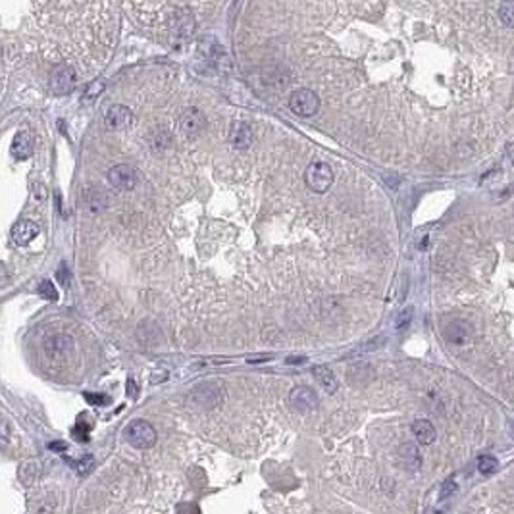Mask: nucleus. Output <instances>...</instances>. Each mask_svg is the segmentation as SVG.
<instances>
[{"label":"nucleus","mask_w":514,"mask_h":514,"mask_svg":"<svg viewBox=\"0 0 514 514\" xmlns=\"http://www.w3.org/2000/svg\"><path fill=\"white\" fill-rule=\"evenodd\" d=\"M125 439H127V443L135 449H151L154 447V443H156V439H158V433H156V429L149 424V422H144V420H133L124 431Z\"/></svg>","instance_id":"1"},{"label":"nucleus","mask_w":514,"mask_h":514,"mask_svg":"<svg viewBox=\"0 0 514 514\" xmlns=\"http://www.w3.org/2000/svg\"><path fill=\"white\" fill-rule=\"evenodd\" d=\"M289 108L293 110V114L301 118H312L320 112V96L310 89H297L289 96Z\"/></svg>","instance_id":"2"},{"label":"nucleus","mask_w":514,"mask_h":514,"mask_svg":"<svg viewBox=\"0 0 514 514\" xmlns=\"http://www.w3.org/2000/svg\"><path fill=\"white\" fill-rule=\"evenodd\" d=\"M305 181L310 191L325 193L334 183V170L330 168V164L325 162L308 164V168L305 171Z\"/></svg>","instance_id":"3"},{"label":"nucleus","mask_w":514,"mask_h":514,"mask_svg":"<svg viewBox=\"0 0 514 514\" xmlns=\"http://www.w3.org/2000/svg\"><path fill=\"white\" fill-rule=\"evenodd\" d=\"M77 85V72L72 66H58L50 74V89L54 95H67Z\"/></svg>","instance_id":"4"},{"label":"nucleus","mask_w":514,"mask_h":514,"mask_svg":"<svg viewBox=\"0 0 514 514\" xmlns=\"http://www.w3.org/2000/svg\"><path fill=\"white\" fill-rule=\"evenodd\" d=\"M74 349H76V341L74 337L66 334L50 335L45 339V352L50 361H64L74 352Z\"/></svg>","instance_id":"5"},{"label":"nucleus","mask_w":514,"mask_h":514,"mask_svg":"<svg viewBox=\"0 0 514 514\" xmlns=\"http://www.w3.org/2000/svg\"><path fill=\"white\" fill-rule=\"evenodd\" d=\"M110 185L118 191H131L137 185V171L129 164H118L108 171Z\"/></svg>","instance_id":"6"},{"label":"nucleus","mask_w":514,"mask_h":514,"mask_svg":"<svg viewBox=\"0 0 514 514\" xmlns=\"http://www.w3.org/2000/svg\"><path fill=\"white\" fill-rule=\"evenodd\" d=\"M289 400H291V405H293L299 412H303V414L314 412V410L318 409V405H320L316 391L310 389V387H306V385H299V387H295V389L291 391Z\"/></svg>","instance_id":"7"},{"label":"nucleus","mask_w":514,"mask_h":514,"mask_svg":"<svg viewBox=\"0 0 514 514\" xmlns=\"http://www.w3.org/2000/svg\"><path fill=\"white\" fill-rule=\"evenodd\" d=\"M180 127L185 137H199L202 129L206 127V118L199 108H187L180 118Z\"/></svg>","instance_id":"8"},{"label":"nucleus","mask_w":514,"mask_h":514,"mask_svg":"<svg viewBox=\"0 0 514 514\" xmlns=\"http://www.w3.org/2000/svg\"><path fill=\"white\" fill-rule=\"evenodd\" d=\"M133 122V114L131 110L124 105H114L110 106L106 110L105 114V125L112 131H122V129H127Z\"/></svg>","instance_id":"9"},{"label":"nucleus","mask_w":514,"mask_h":514,"mask_svg":"<svg viewBox=\"0 0 514 514\" xmlns=\"http://www.w3.org/2000/svg\"><path fill=\"white\" fill-rule=\"evenodd\" d=\"M37 235L39 226L35 222H29V219H21V222H18V224L12 228V239H14V243L19 245V247L29 245Z\"/></svg>","instance_id":"10"},{"label":"nucleus","mask_w":514,"mask_h":514,"mask_svg":"<svg viewBox=\"0 0 514 514\" xmlns=\"http://www.w3.org/2000/svg\"><path fill=\"white\" fill-rule=\"evenodd\" d=\"M229 141L239 151H247L250 143H253V129H250V125L245 124V122H235V124L231 125V131H229Z\"/></svg>","instance_id":"11"},{"label":"nucleus","mask_w":514,"mask_h":514,"mask_svg":"<svg viewBox=\"0 0 514 514\" xmlns=\"http://www.w3.org/2000/svg\"><path fill=\"white\" fill-rule=\"evenodd\" d=\"M445 337H447V341L451 345H458V347H462V345H467L468 339H470V325L467 322H462V320H455V322H451V324L445 328Z\"/></svg>","instance_id":"12"},{"label":"nucleus","mask_w":514,"mask_h":514,"mask_svg":"<svg viewBox=\"0 0 514 514\" xmlns=\"http://www.w3.org/2000/svg\"><path fill=\"white\" fill-rule=\"evenodd\" d=\"M12 154L16 156V160H28L33 154V137L28 131H19L14 141H12Z\"/></svg>","instance_id":"13"},{"label":"nucleus","mask_w":514,"mask_h":514,"mask_svg":"<svg viewBox=\"0 0 514 514\" xmlns=\"http://www.w3.org/2000/svg\"><path fill=\"white\" fill-rule=\"evenodd\" d=\"M399 458L403 462V467H407L410 472H416L418 468H422V455L420 449L414 443H405L399 447Z\"/></svg>","instance_id":"14"},{"label":"nucleus","mask_w":514,"mask_h":514,"mask_svg":"<svg viewBox=\"0 0 514 514\" xmlns=\"http://www.w3.org/2000/svg\"><path fill=\"white\" fill-rule=\"evenodd\" d=\"M412 433H414V438L418 439V443H422V445H431L436 441V438H438V431L433 428V424L428 422V420H416L412 424Z\"/></svg>","instance_id":"15"},{"label":"nucleus","mask_w":514,"mask_h":514,"mask_svg":"<svg viewBox=\"0 0 514 514\" xmlns=\"http://www.w3.org/2000/svg\"><path fill=\"white\" fill-rule=\"evenodd\" d=\"M39 478H41V464H39L37 460H25L19 467V480H21V484L33 486V484H37Z\"/></svg>","instance_id":"16"},{"label":"nucleus","mask_w":514,"mask_h":514,"mask_svg":"<svg viewBox=\"0 0 514 514\" xmlns=\"http://www.w3.org/2000/svg\"><path fill=\"white\" fill-rule=\"evenodd\" d=\"M312 374L316 376V380L320 381V385L324 387L328 393H335L337 387H339V381L334 376V372L330 370V368H325V366H316Z\"/></svg>","instance_id":"17"},{"label":"nucleus","mask_w":514,"mask_h":514,"mask_svg":"<svg viewBox=\"0 0 514 514\" xmlns=\"http://www.w3.org/2000/svg\"><path fill=\"white\" fill-rule=\"evenodd\" d=\"M478 470L486 476H491L499 470V460L491 455H484V457L478 458Z\"/></svg>","instance_id":"18"},{"label":"nucleus","mask_w":514,"mask_h":514,"mask_svg":"<svg viewBox=\"0 0 514 514\" xmlns=\"http://www.w3.org/2000/svg\"><path fill=\"white\" fill-rule=\"evenodd\" d=\"M513 0H503V2L499 4V18H501V21L505 23L506 28H513Z\"/></svg>","instance_id":"19"},{"label":"nucleus","mask_w":514,"mask_h":514,"mask_svg":"<svg viewBox=\"0 0 514 514\" xmlns=\"http://www.w3.org/2000/svg\"><path fill=\"white\" fill-rule=\"evenodd\" d=\"M39 295L43 297V299H48V301H56L58 299V291L56 287L52 281H43L41 286H39Z\"/></svg>","instance_id":"20"},{"label":"nucleus","mask_w":514,"mask_h":514,"mask_svg":"<svg viewBox=\"0 0 514 514\" xmlns=\"http://www.w3.org/2000/svg\"><path fill=\"white\" fill-rule=\"evenodd\" d=\"M105 91V81H93L91 85L87 87V91H85V98H95V96H98L100 93Z\"/></svg>","instance_id":"21"},{"label":"nucleus","mask_w":514,"mask_h":514,"mask_svg":"<svg viewBox=\"0 0 514 514\" xmlns=\"http://www.w3.org/2000/svg\"><path fill=\"white\" fill-rule=\"evenodd\" d=\"M74 467H76V470L79 472V474H87V472H89V470L93 468V457L81 458V460L74 462Z\"/></svg>","instance_id":"22"},{"label":"nucleus","mask_w":514,"mask_h":514,"mask_svg":"<svg viewBox=\"0 0 514 514\" xmlns=\"http://www.w3.org/2000/svg\"><path fill=\"white\" fill-rule=\"evenodd\" d=\"M455 491H457V484H455L453 480H447V482H443V486H441V493H439V497H441V499H447V497L453 495Z\"/></svg>","instance_id":"23"},{"label":"nucleus","mask_w":514,"mask_h":514,"mask_svg":"<svg viewBox=\"0 0 514 514\" xmlns=\"http://www.w3.org/2000/svg\"><path fill=\"white\" fill-rule=\"evenodd\" d=\"M8 439H10L8 424H6L4 420H0V447H6V445H8Z\"/></svg>","instance_id":"24"},{"label":"nucleus","mask_w":514,"mask_h":514,"mask_svg":"<svg viewBox=\"0 0 514 514\" xmlns=\"http://www.w3.org/2000/svg\"><path fill=\"white\" fill-rule=\"evenodd\" d=\"M85 399H87V403L96 405V407H100V405H106V403H108V397H105V395H93V393H85Z\"/></svg>","instance_id":"25"},{"label":"nucleus","mask_w":514,"mask_h":514,"mask_svg":"<svg viewBox=\"0 0 514 514\" xmlns=\"http://www.w3.org/2000/svg\"><path fill=\"white\" fill-rule=\"evenodd\" d=\"M410 318H412V308H410V306H409L407 310H403V312H400L399 322H397V328H399V330H403L405 325H409Z\"/></svg>","instance_id":"26"},{"label":"nucleus","mask_w":514,"mask_h":514,"mask_svg":"<svg viewBox=\"0 0 514 514\" xmlns=\"http://www.w3.org/2000/svg\"><path fill=\"white\" fill-rule=\"evenodd\" d=\"M127 393H129L131 397H135V395H137V391H135V381L133 380L127 381Z\"/></svg>","instance_id":"27"},{"label":"nucleus","mask_w":514,"mask_h":514,"mask_svg":"<svg viewBox=\"0 0 514 514\" xmlns=\"http://www.w3.org/2000/svg\"><path fill=\"white\" fill-rule=\"evenodd\" d=\"M50 449H60V451H64V449H66V443H50Z\"/></svg>","instance_id":"28"}]
</instances>
